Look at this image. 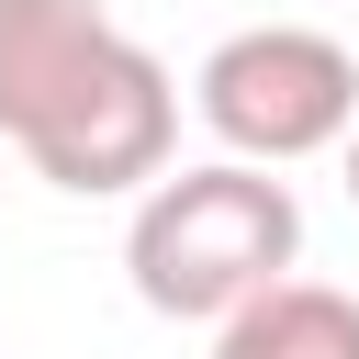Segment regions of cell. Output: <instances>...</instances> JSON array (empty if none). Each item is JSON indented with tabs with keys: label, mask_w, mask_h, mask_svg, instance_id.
I'll return each mask as SVG.
<instances>
[{
	"label": "cell",
	"mask_w": 359,
	"mask_h": 359,
	"mask_svg": "<svg viewBox=\"0 0 359 359\" xmlns=\"http://www.w3.org/2000/svg\"><path fill=\"white\" fill-rule=\"evenodd\" d=\"M213 359H359V303L325 280H258L247 303L213 314Z\"/></svg>",
	"instance_id": "obj_5"
},
{
	"label": "cell",
	"mask_w": 359,
	"mask_h": 359,
	"mask_svg": "<svg viewBox=\"0 0 359 359\" xmlns=\"http://www.w3.org/2000/svg\"><path fill=\"white\" fill-rule=\"evenodd\" d=\"M168 146H180V79H168L157 45H135V34H112V45L56 90V112L22 135L34 180H56V191H79V202L146 191V180L168 168Z\"/></svg>",
	"instance_id": "obj_3"
},
{
	"label": "cell",
	"mask_w": 359,
	"mask_h": 359,
	"mask_svg": "<svg viewBox=\"0 0 359 359\" xmlns=\"http://www.w3.org/2000/svg\"><path fill=\"white\" fill-rule=\"evenodd\" d=\"M191 112L224 157L292 168V157H325L359 123V56L314 22H247L191 67Z\"/></svg>",
	"instance_id": "obj_2"
},
{
	"label": "cell",
	"mask_w": 359,
	"mask_h": 359,
	"mask_svg": "<svg viewBox=\"0 0 359 359\" xmlns=\"http://www.w3.org/2000/svg\"><path fill=\"white\" fill-rule=\"evenodd\" d=\"M123 22L101 11V0H0V146H22L45 112H56V90L112 45Z\"/></svg>",
	"instance_id": "obj_4"
},
{
	"label": "cell",
	"mask_w": 359,
	"mask_h": 359,
	"mask_svg": "<svg viewBox=\"0 0 359 359\" xmlns=\"http://www.w3.org/2000/svg\"><path fill=\"white\" fill-rule=\"evenodd\" d=\"M337 146H348V202H359V123H348V135H337Z\"/></svg>",
	"instance_id": "obj_6"
},
{
	"label": "cell",
	"mask_w": 359,
	"mask_h": 359,
	"mask_svg": "<svg viewBox=\"0 0 359 359\" xmlns=\"http://www.w3.org/2000/svg\"><path fill=\"white\" fill-rule=\"evenodd\" d=\"M303 258V202L292 180H269L258 157H202V168H157L135 191L123 224V269L135 303L168 325H213L224 303H247L258 280H280Z\"/></svg>",
	"instance_id": "obj_1"
}]
</instances>
